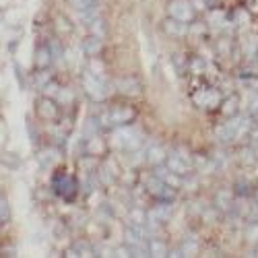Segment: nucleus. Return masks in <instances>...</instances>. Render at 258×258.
Listing matches in <instances>:
<instances>
[{"label":"nucleus","mask_w":258,"mask_h":258,"mask_svg":"<svg viewBox=\"0 0 258 258\" xmlns=\"http://www.w3.org/2000/svg\"><path fill=\"white\" fill-rule=\"evenodd\" d=\"M69 256H91V246L87 242H79L69 250Z\"/></svg>","instance_id":"19"},{"label":"nucleus","mask_w":258,"mask_h":258,"mask_svg":"<svg viewBox=\"0 0 258 258\" xmlns=\"http://www.w3.org/2000/svg\"><path fill=\"white\" fill-rule=\"evenodd\" d=\"M114 145L120 149H137L141 145V133L133 126H120L114 133Z\"/></svg>","instance_id":"3"},{"label":"nucleus","mask_w":258,"mask_h":258,"mask_svg":"<svg viewBox=\"0 0 258 258\" xmlns=\"http://www.w3.org/2000/svg\"><path fill=\"white\" fill-rule=\"evenodd\" d=\"M135 118V112L131 110V107H112L110 112H107L105 116V124H116V126H124L128 122H133Z\"/></svg>","instance_id":"7"},{"label":"nucleus","mask_w":258,"mask_h":258,"mask_svg":"<svg viewBox=\"0 0 258 258\" xmlns=\"http://www.w3.org/2000/svg\"><path fill=\"white\" fill-rule=\"evenodd\" d=\"M197 250H199V246H197V242H195V240H190L188 244H184V246H182L184 256H195V254H197Z\"/></svg>","instance_id":"23"},{"label":"nucleus","mask_w":258,"mask_h":258,"mask_svg":"<svg viewBox=\"0 0 258 258\" xmlns=\"http://www.w3.org/2000/svg\"><path fill=\"white\" fill-rule=\"evenodd\" d=\"M169 17H174L178 21H184V23H192L195 19V7L188 0H171L169 7H167Z\"/></svg>","instance_id":"4"},{"label":"nucleus","mask_w":258,"mask_h":258,"mask_svg":"<svg viewBox=\"0 0 258 258\" xmlns=\"http://www.w3.org/2000/svg\"><path fill=\"white\" fill-rule=\"evenodd\" d=\"M163 159H167V155H165V151H163L161 145H153V147L147 151V161H149V163L159 165Z\"/></svg>","instance_id":"16"},{"label":"nucleus","mask_w":258,"mask_h":258,"mask_svg":"<svg viewBox=\"0 0 258 258\" xmlns=\"http://www.w3.org/2000/svg\"><path fill=\"white\" fill-rule=\"evenodd\" d=\"M37 114H39V118H44V120H54V118H56V114H58L56 101H54L52 97L41 99V103L37 105Z\"/></svg>","instance_id":"11"},{"label":"nucleus","mask_w":258,"mask_h":258,"mask_svg":"<svg viewBox=\"0 0 258 258\" xmlns=\"http://www.w3.org/2000/svg\"><path fill=\"white\" fill-rule=\"evenodd\" d=\"M3 207H0V219H3V223H7L9 221V217H11V213H9V203H7V199H3V203H0Z\"/></svg>","instance_id":"25"},{"label":"nucleus","mask_w":258,"mask_h":258,"mask_svg":"<svg viewBox=\"0 0 258 258\" xmlns=\"http://www.w3.org/2000/svg\"><path fill=\"white\" fill-rule=\"evenodd\" d=\"M171 186H167L159 176H155V178H151L147 182V190L151 192L153 197H157V199H169L171 197V190H169Z\"/></svg>","instance_id":"8"},{"label":"nucleus","mask_w":258,"mask_h":258,"mask_svg":"<svg viewBox=\"0 0 258 258\" xmlns=\"http://www.w3.org/2000/svg\"><path fill=\"white\" fill-rule=\"evenodd\" d=\"M250 143H252V147H256V149H258V128L250 133Z\"/></svg>","instance_id":"26"},{"label":"nucleus","mask_w":258,"mask_h":258,"mask_svg":"<svg viewBox=\"0 0 258 258\" xmlns=\"http://www.w3.org/2000/svg\"><path fill=\"white\" fill-rule=\"evenodd\" d=\"M248 126H250V122L246 116H233L229 122H223L217 131H215V135H217V139L221 143H231L235 139H240L248 131Z\"/></svg>","instance_id":"1"},{"label":"nucleus","mask_w":258,"mask_h":258,"mask_svg":"<svg viewBox=\"0 0 258 258\" xmlns=\"http://www.w3.org/2000/svg\"><path fill=\"white\" fill-rule=\"evenodd\" d=\"M252 60H254V64H256V67H258V52H256V54L252 56Z\"/></svg>","instance_id":"27"},{"label":"nucleus","mask_w":258,"mask_h":258,"mask_svg":"<svg viewBox=\"0 0 258 258\" xmlns=\"http://www.w3.org/2000/svg\"><path fill=\"white\" fill-rule=\"evenodd\" d=\"M116 87H118V91L120 93H124V95H137L139 91H141V83L137 81V79H118L116 81Z\"/></svg>","instance_id":"12"},{"label":"nucleus","mask_w":258,"mask_h":258,"mask_svg":"<svg viewBox=\"0 0 258 258\" xmlns=\"http://www.w3.org/2000/svg\"><path fill=\"white\" fill-rule=\"evenodd\" d=\"M54 188H56V192H58L60 197L73 199L75 197V190H77V182L71 176H67V174H58L54 178Z\"/></svg>","instance_id":"6"},{"label":"nucleus","mask_w":258,"mask_h":258,"mask_svg":"<svg viewBox=\"0 0 258 258\" xmlns=\"http://www.w3.org/2000/svg\"><path fill=\"white\" fill-rule=\"evenodd\" d=\"M151 215H153L155 219H159V221H167V219H169V215H171V207H169L167 203H165V205H159V207L153 209Z\"/></svg>","instance_id":"20"},{"label":"nucleus","mask_w":258,"mask_h":258,"mask_svg":"<svg viewBox=\"0 0 258 258\" xmlns=\"http://www.w3.org/2000/svg\"><path fill=\"white\" fill-rule=\"evenodd\" d=\"M254 203H256V207H258V190L254 192Z\"/></svg>","instance_id":"28"},{"label":"nucleus","mask_w":258,"mask_h":258,"mask_svg":"<svg viewBox=\"0 0 258 258\" xmlns=\"http://www.w3.org/2000/svg\"><path fill=\"white\" fill-rule=\"evenodd\" d=\"M246 235H248V240H254V242H258V221H252V225L248 227Z\"/></svg>","instance_id":"24"},{"label":"nucleus","mask_w":258,"mask_h":258,"mask_svg":"<svg viewBox=\"0 0 258 258\" xmlns=\"http://www.w3.org/2000/svg\"><path fill=\"white\" fill-rule=\"evenodd\" d=\"M83 87H85V93L95 101H101L107 97V83L101 79V75L93 71H87L83 75Z\"/></svg>","instance_id":"2"},{"label":"nucleus","mask_w":258,"mask_h":258,"mask_svg":"<svg viewBox=\"0 0 258 258\" xmlns=\"http://www.w3.org/2000/svg\"><path fill=\"white\" fill-rule=\"evenodd\" d=\"M69 3L75 7V11L79 15H91V13H99L101 3L99 0H69Z\"/></svg>","instance_id":"9"},{"label":"nucleus","mask_w":258,"mask_h":258,"mask_svg":"<svg viewBox=\"0 0 258 258\" xmlns=\"http://www.w3.org/2000/svg\"><path fill=\"white\" fill-rule=\"evenodd\" d=\"M83 48H85V52H87L89 56H97L99 50H101V37H97V35L87 37V39H85V44H83Z\"/></svg>","instance_id":"17"},{"label":"nucleus","mask_w":258,"mask_h":258,"mask_svg":"<svg viewBox=\"0 0 258 258\" xmlns=\"http://www.w3.org/2000/svg\"><path fill=\"white\" fill-rule=\"evenodd\" d=\"M195 101L205 105V107H215V105H219V93L213 91V89H207V91L195 95Z\"/></svg>","instance_id":"14"},{"label":"nucleus","mask_w":258,"mask_h":258,"mask_svg":"<svg viewBox=\"0 0 258 258\" xmlns=\"http://www.w3.org/2000/svg\"><path fill=\"white\" fill-rule=\"evenodd\" d=\"M147 219H149V215L145 213V211H141V209H135V211H131V221H133V225H145L147 223Z\"/></svg>","instance_id":"22"},{"label":"nucleus","mask_w":258,"mask_h":258,"mask_svg":"<svg viewBox=\"0 0 258 258\" xmlns=\"http://www.w3.org/2000/svg\"><path fill=\"white\" fill-rule=\"evenodd\" d=\"M165 163H167V167H169L171 171H176V174H180V176L188 174L190 167H192V159H190V155L184 153V151H180V149H176L174 153H169L167 159H165Z\"/></svg>","instance_id":"5"},{"label":"nucleus","mask_w":258,"mask_h":258,"mask_svg":"<svg viewBox=\"0 0 258 258\" xmlns=\"http://www.w3.org/2000/svg\"><path fill=\"white\" fill-rule=\"evenodd\" d=\"M254 256H258V246H256V250H254Z\"/></svg>","instance_id":"29"},{"label":"nucleus","mask_w":258,"mask_h":258,"mask_svg":"<svg viewBox=\"0 0 258 258\" xmlns=\"http://www.w3.org/2000/svg\"><path fill=\"white\" fill-rule=\"evenodd\" d=\"M149 256H167V246H165V242L153 238L151 242H149Z\"/></svg>","instance_id":"18"},{"label":"nucleus","mask_w":258,"mask_h":258,"mask_svg":"<svg viewBox=\"0 0 258 258\" xmlns=\"http://www.w3.org/2000/svg\"><path fill=\"white\" fill-rule=\"evenodd\" d=\"M188 25H190V23H184V21H178V19H174V17H169V19L165 21L163 29H165L169 35H174V37H182V35L188 33Z\"/></svg>","instance_id":"10"},{"label":"nucleus","mask_w":258,"mask_h":258,"mask_svg":"<svg viewBox=\"0 0 258 258\" xmlns=\"http://www.w3.org/2000/svg\"><path fill=\"white\" fill-rule=\"evenodd\" d=\"M238 103H240V101H238V97L231 95L229 99H225V101H223L221 112H223V114H227V116H233L235 112H238Z\"/></svg>","instance_id":"21"},{"label":"nucleus","mask_w":258,"mask_h":258,"mask_svg":"<svg viewBox=\"0 0 258 258\" xmlns=\"http://www.w3.org/2000/svg\"><path fill=\"white\" fill-rule=\"evenodd\" d=\"M54 60V56H52V50L50 48H37L35 50V67L37 69H46L48 64Z\"/></svg>","instance_id":"15"},{"label":"nucleus","mask_w":258,"mask_h":258,"mask_svg":"<svg viewBox=\"0 0 258 258\" xmlns=\"http://www.w3.org/2000/svg\"><path fill=\"white\" fill-rule=\"evenodd\" d=\"M155 176H159L167 186H171V188H178L180 184H182V180H180V174H176V171H171L169 167L165 169V167H157V171H155Z\"/></svg>","instance_id":"13"}]
</instances>
